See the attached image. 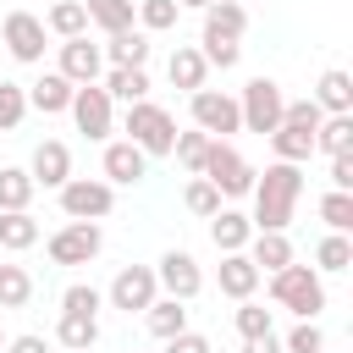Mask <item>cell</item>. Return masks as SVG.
<instances>
[{"instance_id":"obj_1","label":"cell","mask_w":353,"mask_h":353,"mask_svg":"<svg viewBox=\"0 0 353 353\" xmlns=\"http://www.w3.org/2000/svg\"><path fill=\"white\" fill-rule=\"evenodd\" d=\"M254 232H287L292 215H298V199H303V165L292 160H270L265 171H254Z\"/></svg>"},{"instance_id":"obj_2","label":"cell","mask_w":353,"mask_h":353,"mask_svg":"<svg viewBox=\"0 0 353 353\" xmlns=\"http://www.w3.org/2000/svg\"><path fill=\"white\" fill-rule=\"evenodd\" d=\"M270 298H276L287 314H298V320H314V314L325 309V281H320V270H314V265H298V259H287L281 270H270Z\"/></svg>"},{"instance_id":"obj_3","label":"cell","mask_w":353,"mask_h":353,"mask_svg":"<svg viewBox=\"0 0 353 353\" xmlns=\"http://www.w3.org/2000/svg\"><path fill=\"white\" fill-rule=\"evenodd\" d=\"M121 132H127L149 160H154V154H171V143H176V121H171V110H165V105H154V99H132V105H127Z\"/></svg>"},{"instance_id":"obj_4","label":"cell","mask_w":353,"mask_h":353,"mask_svg":"<svg viewBox=\"0 0 353 353\" xmlns=\"http://www.w3.org/2000/svg\"><path fill=\"white\" fill-rule=\"evenodd\" d=\"M281 105H287V94H281V83H276V77H248V83H243V94H237L243 132L270 138V132L281 127Z\"/></svg>"},{"instance_id":"obj_5","label":"cell","mask_w":353,"mask_h":353,"mask_svg":"<svg viewBox=\"0 0 353 353\" xmlns=\"http://www.w3.org/2000/svg\"><path fill=\"white\" fill-rule=\"evenodd\" d=\"M66 110H72V121H77V132H83V138L110 143V132H116V99H110L99 83H77Z\"/></svg>"},{"instance_id":"obj_6","label":"cell","mask_w":353,"mask_h":353,"mask_svg":"<svg viewBox=\"0 0 353 353\" xmlns=\"http://www.w3.org/2000/svg\"><path fill=\"white\" fill-rule=\"evenodd\" d=\"M199 176H210V182L221 188V199H243V193L254 188V165H248V160H243V154H237L226 138H210Z\"/></svg>"},{"instance_id":"obj_7","label":"cell","mask_w":353,"mask_h":353,"mask_svg":"<svg viewBox=\"0 0 353 353\" xmlns=\"http://www.w3.org/2000/svg\"><path fill=\"white\" fill-rule=\"evenodd\" d=\"M55 193H61L66 221H105V215L116 210V188H110L105 176H66Z\"/></svg>"},{"instance_id":"obj_8","label":"cell","mask_w":353,"mask_h":353,"mask_svg":"<svg viewBox=\"0 0 353 353\" xmlns=\"http://www.w3.org/2000/svg\"><path fill=\"white\" fill-rule=\"evenodd\" d=\"M188 99H193V127H199V132H210V138H232V132H243L237 94H226V88H193Z\"/></svg>"},{"instance_id":"obj_9","label":"cell","mask_w":353,"mask_h":353,"mask_svg":"<svg viewBox=\"0 0 353 353\" xmlns=\"http://www.w3.org/2000/svg\"><path fill=\"white\" fill-rule=\"evenodd\" d=\"M99 248H105L99 221H66V226L50 232V243H44V254H50L55 265H94Z\"/></svg>"},{"instance_id":"obj_10","label":"cell","mask_w":353,"mask_h":353,"mask_svg":"<svg viewBox=\"0 0 353 353\" xmlns=\"http://www.w3.org/2000/svg\"><path fill=\"white\" fill-rule=\"evenodd\" d=\"M154 298H160L154 265H121V270H116V281H110V292H105V303H110V309H121V314H143Z\"/></svg>"},{"instance_id":"obj_11","label":"cell","mask_w":353,"mask_h":353,"mask_svg":"<svg viewBox=\"0 0 353 353\" xmlns=\"http://www.w3.org/2000/svg\"><path fill=\"white\" fill-rule=\"evenodd\" d=\"M44 17H33V11H6V22H0V39H6V50H11V61H22V66H39L44 61Z\"/></svg>"},{"instance_id":"obj_12","label":"cell","mask_w":353,"mask_h":353,"mask_svg":"<svg viewBox=\"0 0 353 353\" xmlns=\"http://www.w3.org/2000/svg\"><path fill=\"white\" fill-rule=\"evenodd\" d=\"M154 281H160L165 298H182V303H193L204 292V270H199V259L188 248H165L160 265H154Z\"/></svg>"},{"instance_id":"obj_13","label":"cell","mask_w":353,"mask_h":353,"mask_svg":"<svg viewBox=\"0 0 353 353\" xmlns=\"http://www.w3.org/2000/svg\"><path fill=\"white\" fill-rule=\"evenodd\" d=\"M55 72H61L66 83H99L105 55H99V44H88V33H77V39H61V61H55Z\"/></svg>"},{"instance_id":"obj_14","label":"cell","mask_w":353,"mask_h":353,"mask_svg":"<svg viewBox=\"0 0 353 353\" xmlns=\"http://www.w3.org/2000/svg\"><path fill=\"white\" fill-rule=\"evenodd\" d=\"M105 182L110 188H132V182H143L149 176V154L132 143V138H116V143H105Z\"/></svg>"},{"instance_id":"obj_15","label":"cell","mask_w":353,"mask_h":353,"mask_svg":"<svg viewBox=\"0 0 353 353\" xmlns=\"http://www.w3.org/2000/svg\"><path fill=\"white\" fill-rule=\"evenodd\" d=\"M28 176H33V188H61L72 176V149L61 138H44L33 149V160H28Z\"/></svg>"},{"instance_id":"obj_16","label":"cell","mask_w":353,"mask_h":353,"mask_svg":"<svg viewBox=\"0 0 353 353\" xmlns=\"http://www.w3.org/2000/svg\"><path fill=\"white\" fill-rule=\"evenodd\" d=\"M215 281H221V292L237 303V298H254L265 276H259V270H254V259L237 248V254H221V270H215Z\"/></svg>"},{"instance_id":"obj_17","label":"cell","mask_w":353,"mask_h":353,"mask_svg":"<svg viewBox=\"0 0 353 353\" xmlns=\"http://www.w3.org/2000/svg\"><path fill=\"white\" fill-rule=\"evenodd\" d=\"M248 237H254V221L243 215V210H215L210 215V243L221 248V254H237V248H248Z\"/></svg>"},{"instance_id":"obj_18","label":"cell","mask_w":353,"mask_h":353,"mask_svg":"<svg viewBox=\"0 0 353 353\" xmlns=\"http://www.w3.org/2000/svg\"><path fill=\"white\" fill-rule=\"evenodd\" d=\"M110 44H99V55L110 66H149V33L143 28H121V33H105Z\"/></svg>"},{"instance_id":"obj_19","label":"cell","mask_w":353,"mask_h":353,"mask_svg":"<svg viewBox=\"0 0 353 353\" xmlns=\"http://www.w3.org/2000/svg\"><path fill=\"white\" fill-rule=\"evenodd\" d=\"M165 77H171V88H182V94H193V88H204V77H210V66H204V55H199V44H176V50H171V61H165Z\"/></svg>"},{"instance_id":"obj_20","label":"cell","mask_w":353,"mask_h":353,"mask_svg":"<svg viewBox=\"0 0 353 353\" xmlns=\"http://www.w3.org/2000/svg\"><path fill=\"white\" fill-rule=\"evenodd\" d=\"M72 88H77V83H66L61 72H44L39 83H28V110H44V116H61V110L72 105Z\"/></svg>"},{"instance_id":"obj_21","label":"cell","mask_w":353,"mask_h":353,"mask_svg":"<svg viewBox=\"0 0 353 353\" xmlns=\"http://www.w3.org/2000/svg\"><path fill=\"white\" fill-rule=\"evenodd\" d=\"M243 254L254 259V270H259V276H270V270H281V265L292 259V243H287V232H254Z\"/></svg>"},{"instance_id":"obj_22","label":"cell","mask_w":353,"mask_h":353,"mask_svg":"<svg viewBox=\"0 0 353 353\" xmlns=\"http://www.w3.org/2000/svg\"><path fill=\"white\" fill-rule=\"evenodd\" d=\"M83 11H88V28H105V33L138 28V0H83Z\"/></svg>"},{"instance_id":"obj_23","label":"cell","mask_w":353,"mask_h":353,"mask_svg":"<svg viewBox=\"0 0 353 353\" xmlns=\"http://www.w3.org/2000/svg\"><path fill=\"white\" fill-rule=\"evenodd\" d=\"M99 88H105L110 99H121V105H132V99H149V66H110Z\"/></svg>"},{"instance_id":"obj_24","label":"cell","mask_w":353,"mask_h":353,"mask_svg":"<svg viewBox=\"0 0 353 353\" xmlns=\"http://www.w3.org/2000/svg\"><path fill=\"white\" fill-rule=\"evenodd\" d=\"M353 149V110H342V116H320V127H314V154H347Z\"/></svg>"},{"instance_id":"obj_25","label":"cell","mask_w":353,"mask_h":353,"mask_svg":"<svg viewBox=\"0 0 353 353\" xmlns=\"http://www.w3.org/2000/svg\"><path fill=\"white\" fill-rule=\"evenodd\" d=\"M143 325H149V336H176V331H188V303L182 298H154L149 309H143Z\"/></svg>"},{"instance_id":"obj_26","label":"cell","mask_w":353,"mask_h":353,"mask_svg":"<svg viewBox=\"0 0 353 353\" xmlns=\"http://www.w3.org/2000/svg\"><path fill=\"white\" fill-rule=\"evenodd\" d=\"M204 33L243 39V33H248V11H243V0H210V6H204Z\"/></svg>"},{"instance_id":"obj_27","label":"cell","mask_w":353,"mask_h":353,"mask_svg":"<svg viewBox=\"0 0 353 353\" xmlns=\"http://www.w3.org/2000/svg\"><path fill=\"white\" fill-rule=\"evenodd\" d=\"M309 99H314V105H320V110H325V116H342V110H353V77H347V72H336V66H331V72H325V77H320V88H314V94H309Z\"/></svg>"},{"instance_id":"obj_28","label":"cell","mask_w":353,"mask_h":353,"mask_svg":"<svg viewBox=\"0 0 353 353\" xmlns=\"http://www.w3.org/2000/svg\"><path fill=\"white\" fill-rule=\"evenodd\" d=\"M55 342H61L66 353H88V347L99 342V320H94V314H61V320H55Z\"/></svg>"},{"instance_id":"obj_29","label":"cell","mask_w":353,"mask_h":353,"mask_svg":"<svg viewBox=\"0 0 353 353\" xmlns=\"http://www.w3.org/2000/svg\"><path fill=\"white\" fill-rule=\"evenodd\" d=\"M33 243H39V221L28 210H0V248L6 254H22Z\"/></svg>"},{"instance_id":"obj_30","label":"cell","mask_w":353,"mask_h":353,"mask_svg":"<svg viewBox=\"0 0 353 353\" xmlns=\"http://www.w3.org/2000/svg\"><path fill=\"white\" fill-rule=\"evenodd\" d=\"M44 28H50L55 39H77V33H88V11H83V0H55V6L44 11Z\"/></svg>"},{"instance_id":"obj_31","label":"cell","mask_w":353,"mask_h":353,"mask_svg":"<svg viewBox=\"0 0 353 353\" xmlns=\"http://www.w3.org/2000/svg\"><path fill=\"white\" fill-rule=\"evenodd\" d=\"M270 149H276V160L303 165V160L314 154V132H309V127H287V121H281V127L270 132Z\"/></svg>"},{"instance_id":"obj_32","label":"cell","mask_w":353,"mask_h":353,"mask_svg":"<svg viewBox=\"0 0 353 353\" xmlns=\"http://www.w3.org/2000/svg\"><path fill=\"white\" fill-rule=\"evenodd\" d=\"M33 176L22 165H0V210H28L33 204Z\"/></svg>"},{"instance_id":"obj_33","label":"cell","mask_w":353,"mask_h":353,"mask_svg":"<svg viewBox=\"0 0 353 353\" xmlns=\"http://www.w3.org/2000/svg\"><path fill=\"white\" fill-rule=\"evenodd\" d=\"M182 204H188V215L210 221V215L221 210V188H215L210 176H188V188H182Z\"/></svg>"},{"instance_id":"obj_34","label":"cell","mask_w":353,"mask_h":353,"mask_svg":"<svg viewBox=\"0 0 353 353\" xmlns=\"http://www.w3.org/2000/svg\"><path fill=\"white\" fill-rule=\"evenodd\" d=\"M353 265V243H347V232H325L320 237V248H314V270H347Z\"/></svg>"},{"instance_id":"obj_35","label":"cell","mask_w":353,"mask_h":353,"mask_svg":"<svg viewBox=\"0 0 353 353\" xmlns=\"http://www.w3.org/2000/svg\"><path fill=\"white\" fill-rule=\"evenodd\" d=\"M28 298H33V276L22 265H6L0 259V309H22Z\"/></svg>"},{"instance_id":"obj_36","label":"cell","mask_w":353,"mask_h":353,"mask_svg":"<svg viewBox=\"0 0 353 353\" xmlns=\"http://www.w3.org/2000/svg\"><path fill=\"white\" fill-rule=\"evenodd\" d=\"M199 55H204V66L232 72V66L243 61V44H237V39H221V33H199Z\"/></svg>"},{"instance_id":"obj_37","label":"cell","mask_w":353,"mask_h":353,"mask_svg":"<svg viewBox=\"0 0 353 353\" xmlns=\"http://www.w3.org/2000/svg\"><path fill=\"white\" fill-rule=\"evenodd\" d=\"M99 309H105V292H99L94 281H72V287L61 292V314H94V320H99Z\"/></svg>"},{"instance_id":"obj_38","label":"cell","mask_w":353,"mask_h":353,"mask_svg":"<svg viewBox=\"0 0 353 353\" xmlns=\"http://www.w3.org/2000/svg\"><path fill=\"white\" fill-rule=\"evenodd\" d=\"M204 149H210V132H176V143H171V154H176V165L188 171V176H199V165H204Z\"/></svg>"},{"instance_id":"obj_39","label":"cell","mask_w":353,"mask_h":353,"mask_svg":"<svg viewBox=\"0 0 353 353\" xmlns=\"http://www.w3.org/2000/svg\"><path fill=\"white\" fill-rule=\"evenodd\" d=\"M232 320H237V336H243V342H248V336H265V331H276V325H270V309H265V303H254V298H237Z\"/></svg>"},{"instance_id":"obj_40","label":"cell","mask_w":353,"mask_h":353,"mask_svg":"<svg viewBox=\"0 0 353 353\" xmlns=\"http://www.w3.org/2000/svg\"><path fill=\"white\" fill-rule=\"evenodd\" d=\"M176 17H182L176 0H138V28H143V33H165V28H176Z\"/></svg>"},{"instance_id":"obj_41","label":"cell","mask_w":353,"mask_h":353,"mask_svg":"<svg viewBox=\"0 0 353 353\" xmlns=\"http://www.w3.org/2000/svg\"><path fill=\"white\" fill-rule=\"evenodd\" d=\"M22 116H28V88L0 77V132H17V127H22Z\"/></svg>"},{"instance_id":"obj_42","label":"cell","mask_w":353,"mask_h":353,"mask_svg":"<svg viewBox=\"0 0 353 353\" xmlns=\"http://www.w3.org/2000/svg\"><path fill=\"white\" fill-rule=\"evenodd\" d=\"M320 221H325L331 232H353V193L331 188V193L320 199Z\"/></svg>"},{"instance_id":"obj_43","label":"cell","mask_w":353,"mask_h":353,"mask_svg":"<svg viewBox=\"0 0 353 353\" xmlns=\"http://www.w3.org/2000/svg\"><path fill=\"white\" fill-rule=\"evenodd\" d=\"M325 347V331L314 325V320H298L287 336H281V353H320Z\"/></svg>"},{"instance_id":"obj_44","label":"cell","mask_w":353,"mask_h":353,"mask_svg":"<svg viewBox=\"0 0 353 353\" xmlns=\"http://www.w3.org/2000/svg\"><path fill=\"white\" fill-rule=\"evenodd\" d=\"M320 116H325V110H320L314 99H287V105H281V121H287V127H309V132H314Z\"/></svg>"},{"instance_id":"obj_45","label":"cell","mask_w":353,"mask_h":353,"mask_svg":"<svg viewBox=\"0 0 353 353\" xmlns=\"http://www.w3.org/2000/svg\"><path fill=\"white\" fill-rule=\"evenodd\" d=\"M165 353H210V336H199V331H176V336H165Z\"/></svg>"},{"instance_id":"obj_46","label":"cell","mask_w":353,"mask_h":353,"mask_svg":"<svg viewBox=\"0 0 353 353\" xmlns=\"http://www.w3.org/2000/svg\"><path fill=\"white\" fill-rule=\"evenodd\" d=\"M331 188L353 193V149H347V154H331Z\"/></svg>"},{"instance_id":"obj_47","label":"cell","mask_w":353,"mask_h":353,"mask_svg":"<svg viewBox=\"0 0 353 353\" xmlns=\"http://www.w3.org/2000/svg\"><path fill=\"white\" fill-rule=\"evenodd\" d=\"M6 353H50V342L39 331H22V336H6Z\"/></svg>"},{"instance_id":"obj_48","label":"cell","mask_w":353,"mask_h":353,"mask_svg":"<svg viewBox=\"0 0 353 353\" xmlns=\"http://www.w3.org/2000/svg\"><path fill=\"white\" fill-rule=\"evenodd\" d=\"M243 353H281V336H276V331H265V336H248V342H243Z\"/></svg>"},{"instance_id":"obj_49","label":"cell","mask_w":353,"mask_h":353,"mask_svg":"<svg viewBox=\"0 0 353 353\" xmlns=\"http://www.w3.org/2000/svg\"><path fill=\"white\" fill-rule=\"evenodd\" d=\"M176 6H182V11H204L210 0H176Z\"/></svg>"},{"instance_id":"obj_50","label":"cell","mask_w":353,"mask_h":353,"mask_svg":"<svg viewBox=\"0 0 353 353\" xmlns=\"http://www.w3.org/2000/svg\"><path fill=\"white\" fill-rule=\"evenodd\" d=\"M0 259H6V248H0Z\"/></svg>"},{"instance_id":"obj_51","label":"cell","mask_w":353,"mask_h":353,"mask_svg":"<svg viewBox=\"0 0 353 353\" xmlns=\"http://www.w3.org/2000/svg\"><path fill=\"white\" fill-rule=\"evenodd\" d=\"M320 353H325V347H320Z\"/></svg>"},{"instance_id":"obj_52","label":"cell","mask_w":353,"mask_h":353,"mask_svg":"<svg viewBox=\"0 0 353 353\" xmlns=\"http://www.w3.org/2000/svg\"><path fill=\"white\" fill-rule=\"evenodd\" d=\"M0 353H6V347H0Z\"/></svg>"}]
</instances>
